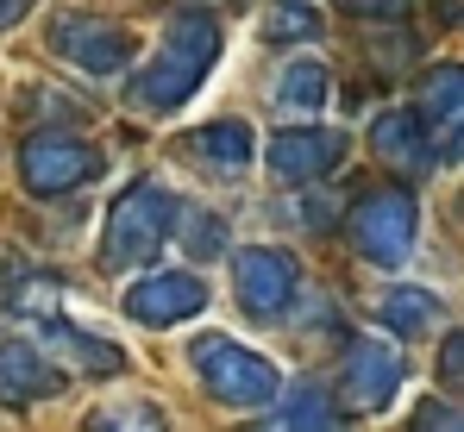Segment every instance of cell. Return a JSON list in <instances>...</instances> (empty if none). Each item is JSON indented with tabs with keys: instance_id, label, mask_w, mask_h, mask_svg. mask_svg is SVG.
<instances>
[{
	"instance_id": "obj_1",
	"label": "cell",
	"mask_w": 464,
	"mask_h": 432,
	"mask_svg": "<svg viewBox=\"0 0 464 432\" xmlns=\"http://www.w3.org/2000/svg\"><path fill=\"white\" fill-rule=\"evenodd\" d=\"M6 307H13V320H25V326L44 339V358H57V370H76V376H120V370H126V351H120L113 339L88 332V326H76V320L63 313L57 276H44V270H13Z\"/></svg>"
},
{
	"instance_id": "obj_9",
	"label": "cell",
	"mask_w": 464,
	"mask_h": 432,
	"mask_svg": "<svg viewBox=\"0 0 464 432\" xmlns=\"http://www.w3.org/2000/svg\"><path fill=\"white\" fill-rule=\"evenodd\" d=\"M401 351L383 345V339H352L345 345V363H339V389H345V408L352 414H383L401 389Z\"/></svg>"
},
{
	"instance_id": "obj_2",
	"label": "cell",
	"mask_w": 464,
	"mask_h": 432,
	"mask_svg": "<svg viewBox=\"0 0 464 432\" xmlns=\"http://www.w3.org/2000/svg\"><path fill=\"white\" fill-rule=\"evenodd\" d=\"M214 63H220V19L201 13V6L169 13L151 63L132 75V107H145V113H176V107L208 82Z\"/></svg>"
},
{
	"instance_id": "obj_25",
	"label": "cell",
	"mask_w": 464,
	"mask_h": 432,
	"mask_svg": "<svg viewBox=\"0 0 464 432\" xmlns=\"http://www.w3.org/2000/svg\"><path fill=\"white\" fill-rule=\"evenodd\" d=\"M32 6H38V0H0V32H6V25H19Z\"/></svg>"
},
{
	"instance_id": "obj_17",
	"label": "cell",
	"mask_w": 464,
	"mask_h": 432,
	"mask_svg": "<svg viewBox=\"0 0 464 432\" xmlns=\"http://www.w3.org/2000/svg\"><path fill=\"white\" fill-rule=\"evenodd\" d=\"M257 432H352V427H345V414L333 408L326 389L302 382V389H289V395L276 401V414H270Z\"/></svg>"
},
{
	"instance_id": "obj_12",
	"label": "cell",
	"mask_w": 464,
	"mask_h": 432,
	"mask_svg": "<svg viewBox=\"0 0 464 432\" xmlns=\"http://www.w3.org/2000/svg\"><path fill=\"white\" fill-rule=\"evenodd\" d=\"M414 120L427 126V139H440L433 150H464V63H440L427 70L420 94H414Z\"/></svg>"
},
{
	"instance_id": "obj_10",
	"label": "cell",
	"mask_w": 464,
	"mask_h": 432,
	"mask_svg": "<svg viewBox=\"0 0 464 432\" xmlns=\"http://www.w3.org/2000/svg\"><path fill=\"white\" fill-rule=\"evenodd\" d=\"M201 307H208V283L188 276V270H151V276H139V283L126 288V320L157 326V332L195 320Z\"/></svg>"
},
{
	"instance_id": "obj_22",
	"label": "cell",
	"mask_w": 464,
	"mask_h": 432,
	"mask_svg": "<svg viewBox=\"0 0 464 432\" xmlns=\"http://www.w3.org/2000/svg\"><path fill=\"white\" fill-rule=\"evenodd\" d=\"M408 432H464V414L446 408V401H420L414 420H408Z\"/></svg>"
},
{
	"instance_id": "obj_7",
	"label": "cell",
	"mask_w": 464,
	"mask_h": 432,
	"mask_svg": "<svg viewBox=\"0 0 464 432\" xmlns=\"http://www.w3.org/2000/svg\"><path fill=\"white\" fill-rule=\"evenodd\" d=\"M51 51H57L63 63L88 70V75H126L132 57H139V38H132L126 25L101 19V13H63V19L51 25Z\"/></svg>"
},
{
	"instance_id": "obj_5",
	"label": "cell",
	"mask_w": 464,
	"mask_h": 432,
	"mask_svg": "<svg viewBox=\"0 0 464 432\" xmlns=\"http://www.w3.org/2000/svg\"><path fill=\"white\" fill-rule=\"evenodd\" d=\"M414 232H420V207H414L408 188H371V195L352 201V245L383 270L408 264Z\"/></svg>"
},
{
	"instance_id": "obj_16",
	"label": "cell",
	"mask_w": 464,
	"mask_h": 432,
	"mask_svg": "<svg viewBox=\"0 0 464 432\" xmlns=\"http://www.w3.org/2000/svg\"><path fill=\"white\" fill-rule=\"evenodd\" d=\"M326 63L320 57H289L283 70H276V88H270V107L283 113V120H314L320 107H326Z\"/></svg>"
},
{
	"instance_id": "obj_8",
	"label": "cell",
	"mask_w": 464,
	"mask_h": 432,
	"mask_svg": "<svg viewBox=\"0 0 464 432\" xmlns=\"http://www.w3.org/2000/svg\"><path fill=\"white\" fill-rule=\"evenodd\" d=\"M94 176H101V150L82 144V139H63V132H38V139H25V150H19V182L32 195H44V201L76 195Z\"/></svg>"
},
{
	"instance_id": "obj_13",
	"label": "cell",
	"mask_w": 464,
	"mask_h": 432,
	"mask_svg": "<svg viewBox=\"0 0 464 432\" xmlns=\"http://www.w3.org/2000/svg\"><path fill=\"white\" fill-rule=\"evenodd\" d=\"M63 389L57 363L44 358L32 339H0V408H38Z\"/></svg>"
},
{
	"instance_id": "obj_19",
	"label": "cell",
	"mask_w": 464,
	"mask_h": 432,
	"mask_svg": "<svg viewBox=\"0 0 464 432\" xmlns=\"http://www.w3.org/2000/svg\"><path fill=\"white\" fill-rule=\"evenodd\" d=\"M88 432H169V414L145 395H120V401H101L88 414Z\"/></svg>"
},
{
	"instance_id": "obj_3",
	"label": "cell",
	"mask_w": 464,
	"mask_h": 432,
	"mask_svg": "<svg viewBox=\"0 0 464 432\" xmlns=\"http://www.w3.org/2000/svg\"><path fill=\"white\" fill-rule=\"evenodd\" d=\"M176 195L157 188V182H132L113 207H107V226H101V270L126 276V270H145L157 251L169 245L176 232Z\"/></svg>"
},
{
	"instance_id": "obj_18",
	"label": "cell",
	"mask_w": 464,
	"mask_h": 432,
	"mask_svg": "<svg viewBox=\"0 0 464 432\" xmlns=\"http://www.w3.org/2000/svg\"><path fill=\"white\" fill-rule=\"evenodd\" d=\"M377 320H383L395 339H427V332L446 320V301H440V294H427V288H383Z\"/></svg>"
},
{
	"instance_id": "obj_14",
	"label": "cell",
	"mask_w": 464,
	"mask_h": 432,
	"mask_svg": "<svg viewBox=\"0 0 464 432\" xmlns=\"http://www.w3.org/2000/svg\"><path fill=\"white\" fill-rule=\"evenodd\" d=\"M371 144H377V157L383 163H395V169H408V176H420V169H433L440 163V150H433V139H427V126L414 120V113H383L377 126H371Z\"/></svg>"
},
{
	"instance_id": "obj_6",
	"label": "cell",
	"mask_w": 464,
	"mask_h": 432,
	"mask_svg": "<svg viewBox=\"0 0 464 432\" xmlns=\"http://www.w3.org/2000/svg\"><path fill=\"white\" fill-rule=\"evenodd\" d=\"M232 294L251 320H283L302 294V270L283 245H245L232 251Z\"/></svg>"
},
{
	"instance_id": "obj_23",
	"label": "cell",
	"mask_w": 464,
	"mask_h": 432,
	"mask_svg": "<svg viewBox=\"0 0 464 432\" xmlns=\"http://www.w3.org/2000/svg\"><path fill=\"white\" fill-rule=\"evenodd\" d=\"M352 19H371V25H395L408 13V0H339Z\"/></svg>"
},
{
	"instance_id": "obj_21",
	"label": "cell",
	"mask_w": 464,
	"mask_h": 432,
	"mask_svg": "<svg viewBox=\"0 0 464 432\" xmlns=\"http://www.w3.org/2000/svg\"><path fill=\"white\" fill-rule=\"evenodd\" d=\"M276 44H289V38H314L320 32V19H314L308 0H276V13H270V25H264Z\"/></svg>"
},
{
	"instance_id": "obj_4",
	"label": "cell",
	"mask_w": 464,
	"mask_h": 432,
	"mask_svg": "<svg viewBox=\"0 0 464 432\" xmlns=\"http://www.w3.org/2000/svg\"><path fill=\"white\" fill-rule=\"evenodd\" d=\"M188 363H195L201 389H208L214 401H227V408H270V401L283 395V370L264 358V351L227 339V332H201V339L188 345Z\"/></svg>"
},
{
	"instance_id": "obj_20",
	"label": "cell",
	"mask_w": 464,
	"mask_h": 432,
	"mask_svg": "<svg viewBox=\"0 0 464 432\" xmlns=\"http://www.w3.org/2000/svg\"><path fill=\"white\" fill-rule=\"evenodd\" d=\"M169 238H182L195 257H220V251H227V219L201 214V207H176V232H169Z\"/></svg>"
},
{
	"instance_id": "obj_11",
	"label": "cell",
	"mask_w": 464,
	"mask_h": 432,
	"mask_svg": "<svg viewBox=\"0 0 464 432\" xmlns=\"http://www.w3.org/2000/svg\"><path fill=\"white\" fill-rule=\"evenodd\" d=\"M339 157H345V132H333V126H283L264 144V163L283 182H326L339 169Z\"/></svg>"
},
{
	"instance_id": "obj_15",
	"label": "cell",
	"mask_w": 464,
	"mask_h": 432,
	"mask_svg": "<svg viewBox=\"0 0 464 432\" xmlns=\"http://www.w3.org/2000/svg\"><path fill=\"white\" fill-rule=\"evenodd\" d=\"M182 150L201 163V169H214V176H245L251 169V126H238V120H214V126H201V132H188Z\"/></svg>"
},
{
	"instance_id": "obj_24",
	"label": "cell",
	"mask_w": 464,
	"mask_h": 432,
	"mask_svg": "<svg viewBox=\"0 0 464 432\" xmlns=\"http://www.w3.org/2000/svg\"><path fill=\"white\" fill-rule=\"evenodd\" d=\"M440 376L464 395V332H459V339H446V351H440Z\"/></svg>"
}]
</instances>
